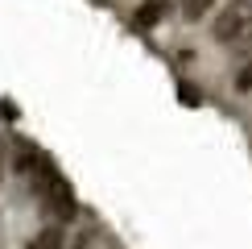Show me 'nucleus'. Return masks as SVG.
Segmentation results:
<instances>
[{"label": "nucleus", "instance_id": "0eeeda50", "mask_svg": "<svg viewBox=\"0 0 252 249\" xmlns=\"http://www.w3.org/2000/svg\"><path fill=\"white\" fill-rule=\"evenodd\" d=\"M0 170H4V158H0Z\"/></svg>", "mask_w": 252, "mask_h": 249}, {"label": "nucleus", "instance_id": "423d86ee", "mask_svg": "<svg viewBox=\"0 0 252 249\" xmlns=\"http://www.w3.org/2000/svg\"><path fill=\"white\" fill-rule=\"evenodd\" d=\"M236 87H240V91H252V58L244 62V67H240V75H236Z\"/></svg>", "mask_w": 252, "mask_h": 249}, {"label": "nucleus", "instance_id": "f257e3e1", "mask_svg": "<svg viewBox=\"0 0 252 249\" xmlns=\"http://www.w3.org/2000/svg\"><path fill=\"white\" fill-rule=\"evenodd\" d=\"M211 38L219 46H240V42L252 38V0H227L219 8L215 25H211Z\"/></svg>", "mask_w": 252, "mask_h": 249}, {"label": "nucleus", "instance_id": "f03ea898", "mask_svg": "<svg viewBox=\"0 0 252 249\" xmlns=\"http://www.w3.org/2000/svg\"><path fill=\"white\" fill-rule=\"evenodd\" d=\"M29 183L37 187V195L46 200V208H50V212L58 216V224H66L70 216L79 212V204H75V191H70V183H66V179L58 174V166H54V162H50L46 170L37 174V179H29Z\"/></svg>", "mask_w": 252, "mask_h": 249}, {"label": "nucleus", "instance_id": "39448f33", "mask_svg": "<svg viewBox=\"0 0 252 249\" xmlns=\"http://www.w3.org/2000/svg\"><path fill=\"white\" fill-rule=\"evenodd\" d=\"M215 8V0H182V13H186V21H203L207 13Z\"/></svg>", "mask_w": 252, "mask_h": 249}, {"label": "nucleus", "instance_id": "20e7f679", "mask_svg": "<svg viewBox=\"0 0 252 249\" xmlns=\"http://www.w3.org/2000/svg\"><path fill=\"white\" fill-rule=\"evenodd\" d=\"M66 245V233H62V224H46V228H37L33 237H29V245L25 249H62Z\"/></svg>", "mask_w": 252, "mask_h": 249}, {"label": "nucleus", "instance_id": "7ed1b4c3", "mask_svg": "<svg viewBox=\"0 0 252 249\" xmlns=\"http://www.w3.org/2000/svg\"><path fill=\"white\" fill-rule=\"evenodd\" d=\"M165 13H170V0H141L136 13H132V25H136V29H153Z\"/></svg>", "mask_w": 252, "mask_h": 249}]
</instances>
